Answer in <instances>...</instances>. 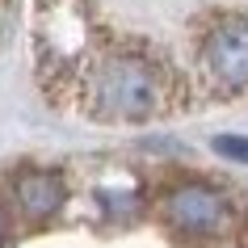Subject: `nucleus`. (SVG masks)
I'll list each match as a JSON object with an SVG mask.
<instances>
[{
	"mask_svg": "<svg viewBox=\"0 0 248 248\" xmlns=\"http://www.w3.org/2000/svg\"><path fill=\"white\" fill-rule=\"evenodd\" d=\"M89 101L105 122H147L164 105V80L143 55H109L89 80Z\"/></svg>",
	"mask_w": 248,
	"mask_h": 248,
	"instance_id": "f257e3e1",
	"label": "nucleus"
},
{
	"mask_svg": "<svg viewBox=\"0 0 248 248\" xmlns=\"http://www.w3.org/2000/svg\"><path fill=\"white\" fill-rule=\"evenodd\" d=\"M160 215L172 232L189 235V240H215V235L232 232V219H235L227 194L206 181H177L172 189H164Z\"/></svg>",
	"mask_w": 248,
	"mask_h": 248,
	"instance_id": "f03ea898",
	"label": "nucleus"
},
{
	"mask_svg": "<svg viewBox=\"0 0 248 248\" xmlns=\"http://www.w3.org/2000/svg\"><path fill=\"white\" fill-rule=\"evenodd\" d=\"M202 63L227 93L248 89V17H223L210 30L202 42Z\"/></svg>",
	"mask_w": 248,
	"mask_h": 248,
	"instance_id": "7ed1b4c3",
	"label": "nucleus"
},
{
	"mask_svg": "<svg viewBox=\"0 0 248 248\" xmlns=\"http://www.w3.org/2000/svg\"><path fill=\"white\" fill-rule=\"evenodd\" d=\"M13 194H17V206L26 210L30 219H51V215H59L67 202V185L59 172L51 169H26V172H17V181H13Z\"/></svg>",
	"mask_w": 248,
	"mask_h": 248,
	"instance_id": "20e7f679",
	"label": "nucleus"
},
{
	"mask_svg": "<svg viewBox=\"0 0 248 248\" xmlns=\"http://www.w3.org/2000/svg\"><path fill=\"white\" fill-rule=\"evenodd\" d=\"M210 147H215L219 156L235 160V164H248V139H244V135H215Z\"/></svg>",
	"mask_w": 248,
	"mask_h": 248,
	"instance_id": "39448f33",
	"label": "nucleus"
},
{
	"mask_svg": "<svg viewBox=\"0 0 248 248\" xmlns=\"http://www.w3.org/2000/svg\"><path fill=\"white\" fill-rule=\"evenodd\" d=\"M4 232H9V219H4V210H0V244H4Z\"/></svg>",
	"mask_w": 248,
	"mask_h": 248,
	"instance_id": "423d86ee",
	"label": "nucleus"
}]
</instances>
